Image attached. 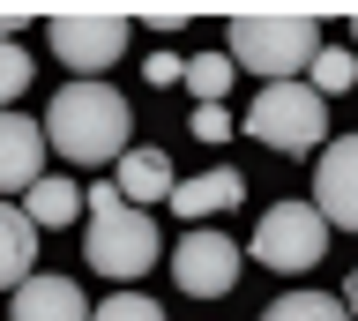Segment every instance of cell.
<instances>
[{
	"instance_id": "cell-1",
	"label": "cell",
	"mask_w": 358,
	"mask_h": 321,
	"mask_svg": "<svg viewBox=\"0 0 358 321\" xmlns=\"http://www.w3.org/2000/svg\"><path fill=\"white\" fill-rule=\"evenodd\" d=\"M45 142L67 164H120L127 157V97L112 83H67L45 105Z\"/></svg>"
},
{
	"instance_id": "cell-2",
	"label": "cell",
	"mask_w": 358,
	"mask_h": 321,
	"mask_svg": "<svg viewBox=\"0 0 358 321\" xmlns=\"http://www.w3.org/2000/svg\"><path fill=\"white\" fill-rule=\"evenodd\" d=\"M157 254H164V239H157V224L120 194V180H112V187H90V269L134 284Z\"/></svg>"
},
{
	"instance_id": "cell-3",
	"label": "cell",
	"mask_w": 358,
	"mask_h": 321,
	"mask_svg": "<svg viewBox=\"0 0 358 321\" xmlns=\"http://www.w3.org/2000/svg\"><path fill=\"white\" fill-rule=\"evenodd\" d=\"M224 52H231L246 75L291 83V75L313 68L329 45H321V23H306V15H239V23L224 30Z\"/></svg>"
},
{
	"instance_id": "cell-4",
	"label": "cell",
	"mask_w": 358,
	"mask_h": 321,
	"mask_svg": "<svg viewBox=\"0 0 358 321\" xmlns=\"http://www.w3.org/2000/svg\"><path fill=\"white\" fill-rule=\"evenodd\" d=\"M254 142H268V150H291V157H306L313 142L329 135V97L313 90V83H268L254 105H246L239 120Z\"/></svg>"
},
{
	"instance_id": "cell-5",
	"label": "cell",
	"mask_w": 358,
	"mask_h": 321,
	"mask_svg": "<svg viewBox=\"0 0 358 321\" xmlns=\"http://www.w3.org/2000/svg\"><path fill=\"white\" fill-rule=\"evenodd\" d=\"M329 231H336V224H329L313 202H276L262 224H254V262H262V269L299 276V269H313V262L329 254Z\"/></svg>"
},
{
	"instance_id": "cell-6",
	"label": "cell",
	"mask_w": 358,
	"mask_h": 321,
	"mask_svg": "<svg viewBox=\"0 0 358 321\" xmlns=\"http://www.w3.org/2000/svg\"><path fill=\"white\" fill-rule=\"evenodd\" d=\"M45 45H52L60 68L97 83V68H112V60L127 52V15H52V23H45Z\"/></svg>"
},
{
	"instance_id": "cell-7",
	"label": "cell",
	"mask_w": 358,
	"mask_h": 321,
	"mask_svg": "<svg viewBox=\"0 0 358 321\" xmlns=\"http://www.w3.org/2000/svg\"><path fill=\"white\" fill-rule=\"evenodd\" d=\"M172 276H179V292H194V299H224L239 284V239H224L209 224H187V239L172 247Z\"/></svg>"
},
{
	"instance_id": "cell-8",
	"label": "cell",
	"mask_w": 358,
	"mask_h": 321,
	"mask_svg": "<svg viewBox=\"0 0 358 321\" xmlns=\"http://www.w3.org/2000/svg\"><path fill=\"white\" fill-rule=\"evenodd\" d=\"M313 209H321L336 231H358V135H336L329 150H321V172H313Z\"/></svg>"
},
{
	"instance_id": "cell-9",
	"label": "cell",
	"mask_w": 358,
	"mask_h": 321,
	"mask_svg": "<svg viewBox=\"0 0 358 321\" xmlns=\"http://www.w3.org/2000/svg\"><path fill=\"white\" fill-rule=\"evenodd\" d=\"M45 120H22V113H0V194H30L45 180Z\"/></svg>"
},
{
	"instance_id": "cell-10",
	"label": "cell",
	"mask_w": 358,
	"mask_h": 321,
	"mask_svg": "<svg viewBox=\"0 0 358 321\" xmlns=\"http://www.w3.org/2000/svg\"><path fill=\"white\" fill-rule=\"evenodd\" d=\"M90 314L97 306L75 292V276H30L15 292V306H8V321H90Z\"/></svg>"
},
{
	"instance_id": "cell-11",
	"label": "cell",
	"mask_w": 358,
	"mask_h": 321,
	"mask_svg": "<svg viewBox=\"0 0 358 321\" xmlns=\"http://www.w3.org/2000/svg\"><path fill=\"white\" fill-rule=\"evenodd\" d=\"M38 276V224H30V209L0 202V292H22Z\"/></svg>"
},
{
	"instance_id": "cell-12",
	"label": "cell",
	"mask_w": 358,
	"mask_h": 321,
	"mask_svg": "<svg viewBox=\"0 0 358 321\" xmlns=\"http://www.w3.org/2000/svg\"><path fill=\"white\" fill-rule=\"evenodd\" d=\"M239 194H246V180L231 172V164H217V172H201V180H179L172 187V209L194 224V217H217V209H239Z\"/></svg>"
},
{
	"instance_id": "cell-13",
	"label": "cell",
	"mask_w": 358,
	"mask_h": 321,
	"mask_svg": "<svg viewBox=\"0 0 358 321\" xmlns=\"http://www.w3.org/2000/svg\"><path fill=\"white\" fill-rule=\"evenodd\" d=\"M172 157H164V150H127V157H120V194H127L134 209L142 202H172Z\"/></svg>"
},
{
	"instance_id": "cell-14",
	"label": "cell",
	"mask_w": 358,
	"mask_h": 321,
	"mask_svg": "<svg viewBox=\"0 0 358 321\" xmlns=\"http://www.w3.org/2000/svg\"><path fill=\"white\" fill-rule=\"evenodd\" d=\"M22 209H30V224L38 231H52V224H75V209H90V187H75V180H52L45 172L30 194H22Z\"/></svg>"
},
{
	"instance_id": "cell-15",
	"label": "cell",
	"mask_w": 358,
	"mask_h": 321,
	"mask_svg": "<svg viewBox=\"0 0 358 321\" xmlns=\"http://www.w3.org/2000/svg\"><path fill=\"white\" fill-rule=\"evenodd\" d=\"M262 321H358V314L343 306V299H329V292H284Z\"/></svg>"
},
{
	"instance_id": "cell-16",
	"label": "cell",
	"mask_w": 358,
	"mask_h": 321,
	"mask_svg": "<svg viewBox=\"0 0 358 321\" xmlns=\"http://www.w3.org/2000/svg\"><path fill=\"white\" fill-rule=\"evenodd\" d=\"M187 83H194L201 105H224V90L239 83V60H231V52H194V60H187Z\"/></svg>"
},
{
	"instance_id": "cell-17",
	"label": "cell",
	"mask_w": 358,
	"mask_h": 321,
	"mask_svg": "<svg viewBox=\"0 0 358 321\" xmlns=\"http://www.w3.org/2000/svg\"><path fill=\"white\" fill-rule=\"evenodd\" d=\"M351 83H358V52H351V45H329L321 60H313V90H321V97L351 90Z\"/></svg>"
},
{
	"instance_id": "cell-18",
	"label": "cell",
	"mask_w": 358,
	"mask_h": 321,
	"mask_svg": "<svg viewBox=\"0 0 358 321\" xmlns=\"http://www.w3.org/2000/svg\"><path fill=\"white\" fill-rule=\"evenodd\" d=\"M30 75H38V68H30V52H22V45H0V113H15V97L30 90Z\"/></svg>"
},
{
	"instance_id": "cell-19",
	"label": "cell",
	"mask_w": 358,
	"mask_h": 321,
	"mask_svg": "<svg viewBox=\"0 0 358 321\" xmlns=\"http://www.w3.org/2000/svg\"><path fill=\"white\" fill-rule=\"evenodd\" d=\"M90 321H164V306H157V299H142V292H112Z\"/></svg>"
},
{
	"instance_id": "cell-20",
	"label": "cell",
	"mask_w": 358,
	"mask_h": 321,
	"mask_svg": "<svg viewBox=\"0 0 358 321\" xmlns=\"http://www.w3.org/2000/svg\"><path fill=\"white\" fill-rule=\"evenodd\" d=\"M194 135L201 142H224V135H239V120L224 113V105H194Z\"/></svg>"
},
{
	"instance_id": "cell-21",
	"label": "cell",
	"mask_w": 358,
	"mask_h": 321,
	"mask_svg": "<svg viewBox=\"0 0 358 321\" xmlns=\"http://www.w3.org/2000/svg\"><path fill=\"white\" fill-rule=\"evenodd\" d=\"M142 75L164 90V83H187V60H179V52H150V60H142Z\"/></svg>"
},
{
	"instance_id": "cell-22",
	"label": "cell",
	"mask_w": 358,
	"mask_h": 321,
	"mask_svg": "<svg viewBox=\"0 0 358 321\" xmlns=\"http://www.w3.org/2000/svg\"><path fill=\"white\" fill-rule=\"evenodd\" d=\"M15 23H22V15H0V45H15Z\"/></svg>"
},
{
	"instance_id": "cell-23",
	"label": "cell",
	"mask_w": 358,
	"mask_h": 321,
	"mask_svg": "<svg viewBox=\"0 0 358 321\" xmlns=\"http://www.w3.org/2000/svg\"><path fill=\"white\" fill-rule=\"evenodd\" d=\"M343 306H351V314H358V269H351V284H343Z\"/></svg>"
},
{
	"instance_id": "cell-24",
	"label": "cell",
	"mask_w": 358,
	"mask_h": 321,
	"mask_svg": "<svg viewBox=\"0 0 358 321\" xmlns=\"http://www.w3.org/2000/svg\"><path fill=\"white\" fill-rule=\"evenodd\" d=\"M351 38H358V23H351Z\"/></svg>"
}]
</instances>
